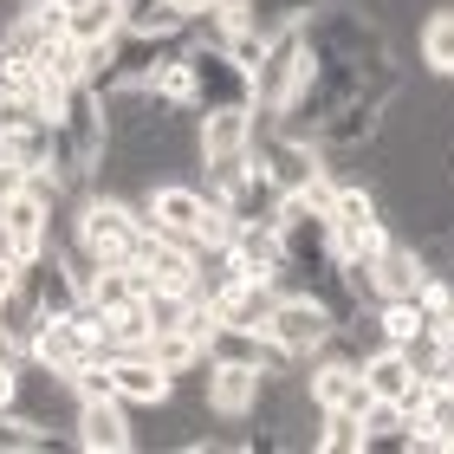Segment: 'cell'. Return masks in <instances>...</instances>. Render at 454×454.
I'll return each instance as SVG.
<instances>
[{
    "instance_id": "obj_20",
    "label": "cell",
    "mask_w": 454,
    "mask_h": 454,
    "mask_svg": "<svg viewBox=\"0 0 454 454\" xmlns=\"http://www.w3.org/2000/svg\"><path fill=\"white\" fill-rule=\"evenodd\" d=\"M370 332H377V344H416V338H428V325H422V312H416V299H377V318H370Z\"/></svg>"
},
{
    "instance_id": "obj_13",
    "label": "cell",
    "mask_w": 454,
    "mask_h": 454,
    "mask_svg": "<svg viewBox=\"0 0 454 454\" xmlns=\"http://www.w3.org/2000/svg\"><path fill=\"white\" fill-rule=\"evenodd\" d=\"M111 383L130 409H162L176 396V377L162 370L150 350H111Z\"/></svg>"
},
{
    "instance_id": "obj_26",
    "label": "cell",
    "mask_w": 454,
    "mask_h": 454,
    "mask_svg": "<svg viewBox=\"0 0 454 454\" xmlns=\"http://www.w3.org/2000/svg\"><path fill=\"white\" fill-rule=\"evenodd\" d=\"M20 377H27V364H0V409H20Z\"/></svg>"
},
{
    "instance_id": "obj_6",
    "label": "cell",
    "mask_w": 454,
    "mask_h": 454,
    "mask_svg": "<svg viewBox=\"0 0 454 454\" xmlns=\"http://www.w3.org/2000/svg\"><path fill=\"white\" fill-rule=\"evenodd\" d=\"M254 389H260V364L247 357V350H215V357L201 364V409L221 416V422H247Z\"/></svg>"
},
{
    "instance_id": "obj_21",
    "label": "cell",
    "mask_w": 454,
    "mask_h": 454,
    "mask_svg": "<svg viewBox=\"0 0 454 454\" xmlns=\"http://www.w3.org/2000/svg\"><path fill=\"white\" fill-rule=\"evenodd\" d=\"M39 78H46V85H66V91H72V85H85V78H91V52L78 46V39L59 33L52 46L39 52Z\"/></svg>"
},
{
    "instance_id": "obj_11",
    "label": "cell",
    "mask_w": 454,
    "mask_h": 454,
    "mask_svg": "<svg viewBox=\"0 0 454 454\" xmlns=\"http://www.w3.org/2000/svg\"><path fill=\"white\" fill-rule=\"evenodd\" d=\"M72 442L78 448H98V454H130L137 435H130V403L123 396H91L72 409Z\"/></svg>"
},
{
    "instance_id": "obj_16",
    "label": "cell",
    "mask_w": 454,
    "mask_h": 454,
    "mask_svg": "<svg viewBox=\"0 0 454 454\" xmlns=\"http://www.w3.org/2000/svg\"><path fill=\"white\" fill-rule=\"evenodd\" d=\"M123 27H130V0H72L66 39H78L85 52H105Z\"/></svg>"
},
{
    "instance_id": "obj_25",
    "label": "cell",
    "mask_w": 454,
    "mask_h": 454,
    "mask_svg": "<svg viewBox=\"0 0 454 454\" xmlns=\"http://www.w3.org/2000/svg\"><path fill=\"white\" fill-rule=\"evenodd\" d=\"M66 389H72V403H91V396H117V383H111V357H85L66 377Z\"/></svg>"
},
{
    "instance_id": "obj_28",
    "label": "cell",
    "mask_w": 454,
    "mask_h": 454,
    "mask_svg": "<svg viewBox=\"0 0 454 454\" xmlns=\"http://www.w3.org/2000/svg\"><path fill=\"white\" fill-rule=\"evenodd\" d=\"M20 293V260H7V254H0V305H7Z\"/></svg>"
},
{
    "instance_id": "obj_10",
    "label": "cell",
    "mask_w": 454,
    "mask_h": 454,
    "mask_svg": "<svg viewBox=\"0 0 454 454\" xmlns=\"http://www.w3.org/2000/svg\"><path fill=\"white\" fill-rule=\"evenodd\" d=\"M305 396H312L318 409H350V416H364L370 389H364V370H357V357H350L344 344L318 350V357L305 364Z\"/></svg>"
},
{
    "instance_id": "obj_7",
    "label": "cell",
    "mask_w": 454,
    "mask_h": 454,
    "mask_svg": "<svg viewBox=\"0 0 454 454\" xmlns=\"http://www.w3.org/2000/svg\"><path fill=\"white\" fill-rule=\"evenodd\" d=\"M189 66H195V111H221V105H254V72L240 66L227 46L189 39Z\"/></svg>"
},
{
    "instance_id": "obj_1",
    "label": "cell",
    "mask_w": 454,
    "mask_h": 454,
    "mask_svg": "<svg viewBox=\"0 0 454 454\" xmlns=\"http://www.w3.org/2000/svg\"><path fill=\"white\" fill-rule=\"evenodd\" d=\"M105 156H111V111H105V98H98V85L85 78V85L66 91V105L52 117V176L66 182L72 195H85L91 182L105 176Z\"/></svg>"
},
{
    "instance_id": "obj_4",
    "label": "cell",
    "mask_w": 454,
    "mask_h": 454,
    "mask_svg": "<svg viewBox=\"0 0 454 454\" xmlns=\"http://www.w3.org/2000/svg\"><path fill=\"white\" fill-rule=\"evenodd\" d=\"M305 72H312V46H305V33L299 27L266 33V52L254 66V117L273 123L286 105H293V91L305 85Z\"/></svg>"
},
{
    "instance_id": "obj_5",
    "label": "cell",
    "mask_w": 454,
    "mask_h": 454,
    "mask_svg": "<svg viewBox=\"0 0 454 454\" xmlns=\"http://www.w3.org/2000/svg\"><path fill=\"white\" fill-rule=\"evenodd\" d=\"M266 338H279V344L293 350L299 364H312L318 350H332V344H338V318H332V305H325V299H312L305 286H293V293L279 286V299H273V325H266Z\"/></svg>"
},
{
    "instance_id": "obj_9",
    "label": "cell",
    "mask_w": 454,
    "mask_h": 454,
    "mask_svg": "<svg viewBox=\"0 0 454 454\" xmlns=\"http://www.w3.org/2000/svg\"><path fill=\"white\" fill-rule=\"evenodd\" d=\"M85 357H111L105 338H91L85 325H78V312H59V318H39V332L27 344V364L52 370V377H72Z\"/></svg>"
},
{
    "instance_id": "obj_18",
    "label": "cell",
    "mask_w": 454,
    "mask_h": 454,
    "mask_svg": "<svg viewBox=\"0 0 454 454\" xmlns=\"http://www.w3.org/2000/svg\"><path fill=\"white\" fill-rule=\"evenodd\" d=\"M150 98L162 111H195V66H189V52H176V59H162V66H150ZM201 117V111H195Z\"/></svg>"
},
{
    "instance_id": "obj_29",
    "label": "cell",
    "mask_w": 454,
    "mask_h": 454,
    "mask_svg": "<svg viewBox=\"0 0 454 454\" xmlns=\"http://www.w3.org/2000/svg\"><path fill=\"white\" fill-rule=\"evenodd\" d=\"M435 350H442V357H448V364H454V312H448V318H442V325H435Z\"/></svg>"
},
{
    "instance_id": "obj_27",
    "label": "cell",
    "mask_w": 454,
    "mask_h": 454,
    "mask_svg": "<svg viewBox=\"0 0 454 454\" xmlns=\"http://www.w3.org/2000/svg\"><path fill=\"white\" fill-rule=\"evenodd\" d=\"M20 182H27V169H20V162L7 156V143H0V201H7V195L20 189Z\"/></svg>"
},
{
    "instance_id": "obj_8",
    "label": "cell",
    "mask_w": 454,
    "mask_h": 454,
    "mask_svg": "<svg viewBox=\"0 0 454 454\" xmlns=\"http://www.w3.org/2000/svg\"><path fill=\"white\" fill-rule=\"evenodd\" d=\"M201 208H208V189H201V182H150V189L137 195V215H143V227H150V234L189 240V247H195Z\"/></svg>"
},
{
    "instance_id": "obj_19",
    "label": "cell",
    "mask_w": 454,
    "mask_h": 454,
    "mask_svg": "<svg viewBox=\"0 0 454 454\" xmlns=\"http://www.w3.org/2000/svg\"><path fill=\"white\" fill-rule=\"evenodd\" d=\"M416 52H422V72H428V78H454V7H448V0L422 20Z\"/></svg>"
},
{
    "instance_id": "obj_24",
    "label": "cell",
    "mask_w": 454,
    "mask_h": 454,
    "mask_svg": "<svg viewBox=\"0 0 454 454\" xmlns=\"http://www.w3.org/2000/svg\"><path fill=\"white\" fill-rule=\"evenodd\" d=\"M156 338V325H150V305L130 299L123 312H111V350H143Z\"/></svg>"
},
{
    "instance_id": "obj_2",
    "label": "cell",
    "mask_w": 454,
    "mask_h": 454,
    "mask_svg": "<svg viewBox=\"0 0 454 454\" xmlns=\"http://www.w3.org/2000/svg\"><path fill=\"white\" fill-rule=\"evenodd\" d=\"M66 240L78 247V254H91L98 266L105 260H130V247H137V234H143V215H137V201L130 195H117V189H85L66 208Z\"/></svg>"
},
{
    "instance_id": "obj_17",
    "label": "cell",
    "mask_w": 454,
    "mask_h": 454,
    "mask_svg": "<svg viewBox=\"0 0 454 454\" xmlns=\"http://www.w3.org/2000/svg\"><path fill=\"white\" fill-rule=\"evenodd\" d=\"M143 350H150V357L169 370L176 383H182V377H201V364L215 357V344H208V338H195V332H182V325H176V332H156Z\"/></svg>"
},
{
    "instance_id": "obj_14",
    "label": "cell",
    "mask_w": 454,
    "mask_h": 454,
    "mask_svg": "<svg viewBox=\"0 0 454 454\" xmlns=\"http://www.w3.org/2000/svg\"><path fill=\"white\" fill-rule=\"evenodd\" d=\"M357 370H364V389L370 396H383V403H403L409 389H416V357H409L403 344H370L364 357H357Z\"/></svg>"
},
{
    "instance_id": "obj_15",
    "label": "cell",
    "mask_w": 454,
    "mask_h": 454,
    "mask_svg": "<svg viewBox=\"0 0 454 454\" xmlns=\"http://www.w3.org/2000/svg\"><path fill=\"white\" fill-rule=\"evenodd\" d=\"M422 254H416V240H389L377 260H370V293L377 299H416V286H422Z\"/></svg>"
},
{
    "instance_id": "obj_23",
    "label": "cell",
    "mask_w": 454,
    "mask_h": 454,
    "mask_svg": "<svg viewBox=\"0 0 454 454\" xmlns=\"http://www.w3.org/2000/svg\"><path fill=\"white\" fill-rule=\"evenodd\" d=\"M7 156L20 162V169H52V117H39V123H27V130H13L7 137Z\"/></svg>"
},
{
    "instance_id": "obj_12",
    "label": "cell",
    "mask_w": 454,
    "mask_h": 454,
    "mask_svg": "<svg viewBox=\"0 0 454 454\" xmlns=\"http://www.w3.org/2000/svg\"><path fill=\"white\" fill-rule=\"evenodd\" d=\"M273 299H279V286H266V279H234V286L215 299V325H221L227 338H266V325H273Z\"/></svg>"
},
{
    "instance_id": "obj_22",
    "label": "cell",
    "mask_w": 454,
    "mask_h": 454,
    "mask_svg": "<svg viewBox=\"0 0 454 454\" xmlns=\"http://www.w3.org/2000/svg\"><path fill=\"white\" fill-rule=\"evenodd\" d=\"M325 215H332V227H370V221H383V201H377V189H364V182H332Z\"/></svg>"
},
{
    "instance_id": "obj_3",
    "label": "cell",
    "mask_w": 454,
    "mask_h": 454,
    "mask_svg": "<svg viewBox=\"0 0 454 454\" xmlns=\"http://www.w3.org/2000/svg\"><path fill=\"white\" fill-rule=\"evenodd\" d=\"M305 46H312V59H357V66H389V33L377 13L364 7H312L299 20Z\"/></svg>"
}]
</instances>
